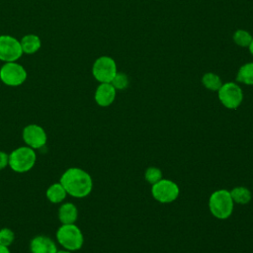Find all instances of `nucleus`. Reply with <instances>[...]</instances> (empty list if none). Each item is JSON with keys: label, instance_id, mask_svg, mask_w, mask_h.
Listing matches in <instances>:
<instances>
[{"label": "nucleus", "instance_id": "ddd939ff", "mask_svg": "<svg viewBox=\"0 0 253 253\" xmlns=\"http://www.w3.org/2000/svg\"><path fill=\"white\" fill-rule=\"evenodd\" d=\"M78 217L77 207L73 203H63L58 209V219L61 224L75 223Z\"/></svg>", "mask_w": 253, "mask_h": 253}, {"label": "nucleus", "instance_id": "b1692460", "mask_svg": "<svg viewBox=\"0 0 253 253\" xmlns=\"http://www.w3.org/2000/svg\"><path fill=\"white\" fill-rule=\"evenodd\" d=\"M0 253H11V252H10V250H9V247L0 245Z\"/></svg>", "mask_w": 253, "mask_h": 253}, {"label": "nucleus", "instance_id": "f8f14e48", "mask_svg": "<svg viewBox=\"0 0 253 253\" xmlns=\"http://www.w3.org/2000/svg\"><path fill=\"white\" fill-rule=\"evenodd\" d=\"M96 103L101 107L110 106L116 98V89L111 83H101L94 95Z\"/></svg>", "mask_w": 253, "mask_h": 253}, {"label": "nucleus", "instance_id": "1a4fd4ad", "mask_svg": "<svg viewBox=\"0 0 253 253\" xmlns=\"http://www.w3.org/2000/svg\"><path fill=\"white\" fill-rule=\"evenodd\" d=\"M23 54L20 41L8 35L0 36V60L4 62L17 61Z\"/></svg>", "mask_w": 253, "mask_h": 253}, {"label": "nucleus", "instance_id": "f257e3e1", "mask_svg": "<svg viewBox=\"0 0 253 253\" xmlns=\"http://www.w3.org/2000/svg\"><path fill=\"white\" fill-rule=\"evenodd\" d=\"M59 182L64 187L67 195L77 199L87 197L93 189V180L90 174L79 167L66 169Z\"/></svg>", "mask_w": 253, "mask_h": 253}, {"label": "nucleus", "instance_id": "412c9836", "mask_svg": "<svg viewBox=\"0 0 253 253\" xmlns=\"http://www.w3.org/2000/svg\"><path fill=\"white\" fill-rule=\"evenodd\" d=\"M144 178L148 183L153 185L162 179V172L157 167H149L145 171Z\"/></svg>", "mask_w": 253, "mask_h": 253}, {"label": "nucleus", "instance_id": "a211bd4d", "mask_svg": "<svg viewBox=\"0 0 253 253\" xmlns=\"http://www.w3.org/2000/svg\"><path fill=\"white\" fill-rule=\"evenodd\" d=\"M202 83L203 85L211 90V91H218V89L221 87V79L220 77L212 72H207L202 77Z\"/></svg>", "mask_w": 253, "mask_h": 253}, {"label": "nucleus", "instance_id": "f3484780", "mask_svg": "<svg viewBox=\"0 0 253 253\" xmlns=\"http://www.w3.org/2000/svg\"><path fill=\"white\" fill-rule=\"evenodd\" d=\"M236 80L246 85H253V62H247L239 68Z\"/></svg>", "mask_w": 253, "mask_h": 253}, {"label": "nucleus", "instance_id": "f03ea898", "mask_svg": "<svg viewBox=\"0 0 253 253\" xmlns=\"http://www.w3.org/2000/svg\"><path fill=\"white\" fill-rule=\"evenodd\" d=\"M55 237L63 249L71 252L81 249L84 243L83 233L75 223L61 224L56 231Z\"/></svg>", "mask_w": 253, "mask_h": 253}, {"label": "nucleus", "instance_id": "4be33fe9", "mask_svg": "<svg viewBox=\"0 0 253 253\" xmlns=\"http://www.w3.org/2000/svg\"><path fill=\"white\" fill-rule=\"evenodd\" d=\"M111 84L115 87L116 90H124L128 86V77L125 73L117 72Z\"/></svg>", "mask_w": 253, "mask_h": 253}, {"label": "nucleus", "instance_id": "aec40b11", "mask_svg": "<svg viewBox=\"0 0 253 253\" xmlns=\"http://www.w3.org/2000/svg\"><path fill=\"white\" fill-rule=\"evenodd\" d=\"M15 240V233L11 228L3 227L0 229V245L9 247Z\"/></svg>", "mask_w": 253, "mask_h": 253}, {"label": "nucleus", "instance_id": "dca6fc26", "mask_svg": "<svg viewBox=\"0 0 253 253\" xmlns=\"http://www.w3.org/2000/svg\"><path fill=\"white\" fill-rule=\"evenodd\" d=\"M229 192L234 203H237L240 205H246L251 200V192L246 187H243V186L235 187Z\"/></svg>", "mask_w": 253, "mask_h": 253}, {"label": "nucleus", "instance_id": "9b49d317", "mask_svg": "<svg viewBox=\"0 0 253 253\" xmlns=\"http://www.w3.org/2000/svg\"><path fill=\"white\" fill-rule=\"evenodd\" d=\"M31 253H56L55 241L45 235H37L30 242Z\"/></svg>", "mask_w": 253, "mask_h": 253}, {"label": "nucleus", "instance_id": "2eb2a0df", "mask_svg": "<svg viewBox=\"0 0 253 253\" xmlns=\"http://www.w3.org/2000/svg\"><path fill=\"white\" fill-rule=\"evenodd\" d=\"M20 43H21L23 53H27V54H32L37 52L42 45L41 39L34 34H29L24 36L21 39Z\"/></svg>", "mask_w": 253, "mask_h": 253}, {"label": "nucleus", "instance_id": "6e6552de", "mask_svg": "<svg viewBox=\"0 0 253 253\" xmlns=\"http://www.w3.org/2000/svg\"><path fill=\"white\" fill-rule=\"evenodd\" d=\"M220 103L227 109H237L243 100V92L241 88L233 82H227L221 85L217 91Z\"/></svg>", "mask_w": 253, "mask_h": 253}, {"label": "nucleus", "instance_id": "a878e982", "mask_svg": "<svg viewBox=\"0 0 253 253\" xmlns=\"http://www.w3.org/2000/svg\"><path fill=\"white\" fill-rule=\"evenodd\" d=\"M56 253H72V252L69 251V250H66V249H61V250H58V249H57Z\"/></svg>", "mask_w": 253, "mask_h": 253}, {"label": "nucleus", "instance_id": "5701e85b", "mask_svg": "<svg viewBox=\"0 0 253 253\" xmlns=\"http://www.w3.org/2000/svg\"><path fill=\"white\" fill-rule=\"evenodd\" d=\"M9 165V154L0 150V170L5 169Z\"/></svg>", "mask_w": 253, "mask_h": 253}, {"label": "nucleus", "instance_id": "7ed1b4c3", "mask_svg": "<svg viewBox=\"0 0 253 253\" xmlns=\"http://www.w3.org/2000/svg\"><path fill=\"white\" fill-rule=\"evenodd\" d=\"M37 161L35 149L25 145L9 153V167L16 173H26L33 169Z\"/></svg>", "mask_w": 253, "mask_h": 253}, {"label": "nucleus", "instance_id": "423d86ee", "mask_svg": "<svg viewBox=\"0 0 253 253\" xmlns=\"http://www.w3.org/2000/svg\"><path fill=\"white\" fill-rule=\"evenodd\" d=\"M117 72L116 61L107 55L98 57L92 66V74L100 83H111Z\"/></svg>", "mask_w": 253, "mask_h": 253}, {"label": "nucleus", "instance_id": "9d476101", "mask_svg": "<svg viewBox=\"0 0 253 253\" xmlns=\"http://www.w3.org/2000/svg\"><path fill=\"white\" fill-rule=\"evenodd\" d=\"M22 137L25 144L33 149H40L47 142V134L44 128L37 124H31L24 127Z\"/></svg>", "mask_w": 253, "mask_h": 253}, {"label": "nucleus", "instance_id": "20e7f679", "mask_svg": "<svg viewBox=\"0 0 253 253\" xmlns=\"http://www.w3.org/2000/svg\"><path fill=\"white\" fill-rule=\"evenodd\" d=\"M234 202L230 192L224 189L214 191L209 200V207L211 214L218 219H226L233 211Z\"/></svg>", "mask_w": 253, "mask_h": 253}, {"label": "nucleus", "instance_id": "39448f33", "mask_svg": "<svg viewBox=\"0 0 253 253\" xmlns=\"http://www.w3.org/2000/svg\"><path fill=\"white\" fill-rule=\"evenodd\" d=\"M27 79L25 67L17 61L5 62L0 68V80L7 86H20Z\"/></svg>", "mask_w": 253, "mask_h": 253}, {"label": "nucleus", "instance_id": "0eeeda50", "mask_svg": "<svg viewBox=\"0 0 253 253\" xmlns=\"http://www.w3.org/2000/svg\"><path fill=\"white\" fill-rule=\"evenodd\" d=\"M179 193V187L175 182L163 178L151 187L152 197L162 204L174 202L178 198Z\"/></svg>", "mask_w": 253, "mask_h": 253}, {"label": "nucleus", "instance_id": "393cba45", "mask_svg": "<svg viewBox=\"0 0 253 253\" xmlns=\"http://www.w3.org/2000/svg\"><path fill=\"white\" fill-rule=\"evenodd\" d=\"M249 51L251 52V54L253 55V38H252V41H251V42H250V44H249Z\"/></svg>", "mask_w": 253, "mask_h": 253}, {"label": "nucleus", "instance_id": "4468645a", "mask_svg": "<svg viewBox=\"0 0 253 253\" xmlns=\"http://www.w3.org/2000/svg\"><path fill=\"white\" fill-rule=\"evenodd\" d=\"M45 196H46V199L51 204H61L65 200L67 193L64 187L61 185V183L57 182V183L51 184L46 189Z\"/></svg>", "mask_w": 253, "mask_h": 253}, {"label": "nucleus", "instance_id": "6ab92c4d", "mask_svg": "<svg viewBox=\"0 0 253 253\" xmlns=\"http://www.w3.org/2000/svg\"><path fill=\"white\" fill-rule=\"evenodd\" d=\"M252 36L249 34V32H247L246 30H236L233 34V42L241 46V47H247L249 46L251 41H252Z\"/></svg>", "mask_w": 253, "mask_h": 253}]
</instances>
